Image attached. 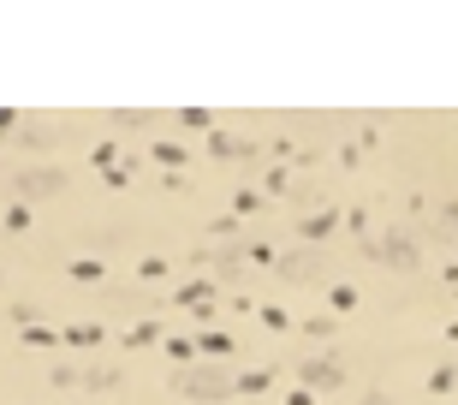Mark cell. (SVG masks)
<instances>
[{
    "mask_svg": "<svg viewBox=\"0 0 458 405\" xmlns=\"http://www.w3.org/2000/svg\"><path fill=\"white\" fill-rule=\"evenodd\" d=\"M54 185H60L54 173H24V191H54Z\"/></svg>",
    "mask_w": 458,
    "mask_h": 405,
    "instance_id": "1",
    "label": "cell"
}]
</instances>
